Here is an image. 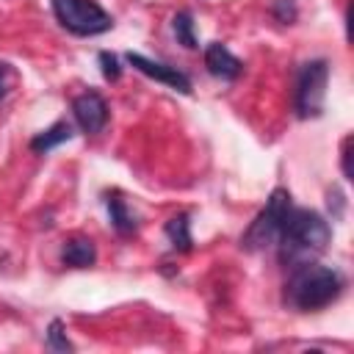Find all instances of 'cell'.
<instances>
[{
    "mask_svg": "<svg viewBox=\"0 0 354 354\" xmlns=\"http://www.w3.org/2000/svg\"><path fill=\"white\" fill-rule=\"evenodd\" d=\"M329 241H332V227L321 213L290 205L277 238L279 260L290 268L299 263H310L315 254H321L329 246Z\"/></svg>",
    "mask_w": 354,
    "mask_h": 354,
    "instance_id": "obj_1",
    "label": "cell"
},
{
    "mask_svg": "<svg viewBox=\"0 0 354 354\" xmlns=\"http://www.w3.org/2000/svg\"><path fill=\"white\" fill-rule=\"evenodd\" d=\"M343 274L337 268L321 266L315 260L299 263L290 268L285 282V304L299 313H315L329 307L343 293Z\"/></svg>",
    "mask_w": 354,
    "mask_h": 354,
    "instance_id": "obj_2",
    "label": "cell"
},
{
    "mask_svg": "<svg viewBox=\"0 0 354 354\" xmlns=\"http://www.w3.org/2000/svg\"><path fill=\"white\" fill-rule=\"evenodd\" d=\"M290 191L288 188H274L266 199V207L252 218V224L246 227V232L241 235V249L243 252H263L266 246L277 243L282 221L290 210Z\"/></svg>",
    "mask_w": 354,
    "mask_h": 354,
    "instance_id": "obj_3",
    "label": "cell"
},
{
    "mask_svg": "<svg viewBox=\"0 0 354 354\" xmlns=\"http://www.w3.org/2000/svg\"><path fill=\"white\" fill-rule=\"evenodd\" d=\"M64 30L75 36H100L113 28V17L97 0H50Z\"/></svg>",
    "mask_w": 354,
    "mask_h": 354,
    "instance_id": "obj_4",
    "label": "cell"
},
{
    "mask_svg": "<svg viewBox=\"0 0 354 354\" xmlns=\"http://www.w3.org/2000/svg\"><path fill=\"white\" fill-rule=\"evenodd\" d=\"M326 83H329V61L315 58V61H307L299 69L296 100H293V108H296L299 119H318L324 113Z\"/></svg>",
    "mask_w": 354,
    "mask_h": 354,
    "instance_id": "obj_5",
    "label": "cell"
},
{
    "mask_svg": "<svg viewBox=\"0 0 354 354\" xmlns=\"http://www.w3.org/2000/svg\"><path fill=\"white\" fill-rule=\"evenodd\" d=\"M124 58H127V64H130L133 69H138L141 75H147V77H152V80H158V83H163V86H169V88H174V91H180V94H191V91H194L191 77H188L183 69H177V66H169V64H163V61H152V58H147V55H141V53H127Z\"/></svg>",
    "mask_w": 354,
    "mask_h": 354,
    "instance_id": "obj_6",
    "label": "cell"
},
{
    "mask_svg": "<svg viewBox=\"0 0 354 354\" xmlns=\"http://www.w3.org/2000/svg\"><path fill=\"white\" fill-rule=\"evenodd\" d=\"M108 102L97 91H83L72 100V116L86 136H97L108 124Z\"/></svg>",
    "mask_w": 354,
    "mask_h": 354,
    "instance_id": "obj_7",
    "label": "cell"
},
{
    "mask_svg": "<svg viewBox=\"0 0 354 354\" xmlns=\"http://www.w3.org/2000/svg\"><path fill=\"white\" fill-rule=\"evenodd\" d=\"M205 66H207V72L213 77H221V80H235L243 72L241 58H235L227 50V44H221V41H210L205 47Z\"/></svg>",
    "mask_w": 354,
    "mask_h": 354,
    "instance_id": "obj_8",
    "label": "cell"
},
{
    "mask_svg": "<svg viewBox=\"0 0 354 354\" xmlns=\"http://www.w3.org/2000/svg\"><path fill=\"white\" fill-rule=\"evenodd\" d=\"M61 260L64 266H72V268H91L97 263V246L86 235H72L61 246Z\"/></svg>",
    "mask_w": 354,
    "mask_h": 354,
    "instance_id": "obj_9",
    "label": "cell"
},
{
    "mask_svg": "<svg viewBox=\"0 0 354 354\" xmlns=\"http://www.w3.org/2000/svg\"><path fill=\"white\" fill-rule=\"evenodd\" d=\"M75 136V130H72V124L69 122H55V124H50L47 130H41L39 136H33L30 138V149L36 152V155H47L50 149H55V147H61V144H66L69 138Z\"/></svg>",
    "mask_w": 354,
    "mask_h": 354,
    "instance_id": "obj_10",
    "label": "cell"
},
{
    "mask_svg": "<svg viewBox=\"0 0 354 354\" xmlns=\"http://www.w3.org/2000/svg\"><path fill=\"white\" fill-rule=\"evenodd\" d=\"M105 205H108V216H111V224H113V230H116L122 238H127V235H133V232L138 230V224H136V216L130 213V207H127V202L119 196V191L108 194V196H105Z\"/></svg>",
    "mask_w": 354,
    "mask_h": 354,
    "instance_id": "obj_11",
    "label": "cell"
},
{
    "mask_svg": "<svg viewBox=\"0 0 354 354\" xmlns=\"http://www.w3.org/2000/svg\"><path fill=\"white\" fill-rule=\"evenodd\" d=\"M163 232H166V238L171 241L174 252H191L194 238H191V221H188V213H177V216H171V218L166 221Z\"/></svg>",
    "mask_w": 354,
    "mask_h": 354,
    "instance_id": "obj_12",
    "label": "cell"
},
{
    "mask_svg": "<svg viewBox=\"0 0 354 354\" xmlns=\"http://www.w3.org/2000/svg\"><path fill=\"white\" fill-rule=\"evenodd\" d=\"M171 30H174V39L185 47V50H196L199 44H196V33H194V14L188 11V8H183V11H177L174 17H171Z\"/></svg>",
    "mask_w": 354,
    "mask_h": 354,
    "instance_id": "obj_13",
    "label": "cell"
},
{
    "mask_svg": "<svg viewBox=\"0 0 354 354\" xmlns=\"http://www.w3.org/2000/svg\"><path fill=\"white\" fill-rule=\"evenodd\" d=\"M47 346L55 348V351H72L75 346L69 343L66 332H64V321L61 318H53L50 326H47Z\"/></svg>",
    "mask_w": 354,
    "mask_h": 354,
    "instance_id": "obj_14",
    "label": "cell"
},
{
    "mask_svg": "<svg viewBox=\"0 0 354 354\" xmlns=\"http://www.w3.org/2000/svg\"><path fill=\"white\" fill-rule=\"evenodd\" d=\"M271 14H274L277 22H282V25H293L296 17H299L296 0H274V3H271Z\"/></svg>",
    "mask_w": 354,
    "mask_h": 354,
    "instance_id": "obj_15",
    "label": "cell"
},
{
    "mask_svg": "<svg viewBox=\"0 0 354 354\" xmlns=\"http://www.w3.org/2000/svg\"><path fill=\"white\" fill-rule=\"evenodd\" d=\"M97 61H100V69H102V77H105V80L116 83V80L122 77V64H119V58H116L113 53L102 50V53L97 55Z\"/></svg>",
    "mask_w": 354,
    "mask_h": 354,
    "instance_id": "obj_16",
    "label": "cell"
},
{
    "mask_svg": "<svg viewBox=\"0 0 354 354\" xmlns=\"http://www.w3.org/2000/svg\"><path fill=\"white\" fill-rule=\"evenodd\" d=\"M343 177L346 180H354V174H351V136L343 141Z\"/></svg>",
    "mask_w": 354,
    "mask_h": 354,
    "instance_id": "obj_17",
    "label": "cell"
},
{
    "mask_svg": "<svg viewBox=\"0 0 354 354\" xmlns=\"http://www.w3.org/2000/svg\"><path fill=\"white\" fill-rule=\"evenodd\" d=\"M6 77H8V64H0V100L6 97Z\"/></svg>",
    "mask_w": 354,
    "mask_h": 354,
    "instance_id": "obj_18",
    "label": "cell"
}]
</instances>
